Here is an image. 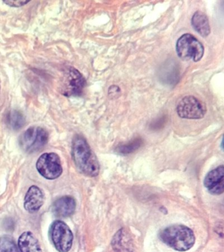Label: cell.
Instances as JSON below:
<instances>
[{
    "label": "cell",
    "instance_id": "cell-18",
    "mask_svg": "<svg viewBox=\"0 0 224 252\" xmlns=\"http://www.w3.org/2000/svg\"><path fill=\"white\" fill-rule=\"evenodd\" d=\"M120 94H121V90L119 87L117 86H112L110 87L109 90V95L111 96V98H117L120 96Z\"/></svg>",
    "mask_w": 224,
    "mask_h": 252
},
{
    "label": "cell",
    "instance_id": "cell-11",
    "mask_svg": "<svg viewBox=\"0 0 224 252\" xmlns=\"http://www.w3.org/2000/svg\"><path fill=\"white\" fill-rule=\"evenodd\" d=\"M76 201L69 196L59 198L54 203L52 211L55 216L59 218H68L75 212Z\"/></svg>",
    "mask_w": 224,
    "mask_h": 252
},
{
    "label": "cell",
    "instance_id": "cell-1",
    "mask_svg": "<svg viewBox=\"0 0 224 252\" xmlns=\"http://www.w3.org/2000/svg\"><path fill=\"white\" fill-rule=\"evenodd\" d=\"M72 157L76 167L84 175L91 177L99 175V161L86 140L82 136L77 135L74 138Z\"/></svg>",
    "mask_w": 224,
    "mask_h": 252
},
{
    "label": "cell",
    "instance_id": "cell-2",
    "mask_svg": "<svg viewBox=\"0 0 224 252\" xmlns=\"http://www.w3.org/2000/svg\"><path fill=\"white\" fill-rule=\"evenodd\" d=\"M159 237L166 245L180 252L191 249L195 242L194 232L184 225L168 226L160 232Z\"/></svg>",
    "mask_w": 224,
    "mask_h": 252
},
{
    "label": "cell",
    "instance_id": "cell-20",
    "mask_svg": "<svg viewBox=\"0 0 224 252\" xmlns=\"http://www.w3.org/2000/svg\"><path fill=\"white\" fill-rule=\"evenodd\" d=\"M0 91H1V82H0Z\"/></svg>",
    "mask_w": 224,
    "mask_h": 252
},
{
    "label": "cell",
    "instance_id": "cell-3",
    "mask_svg": "<svg viewBox=\"0 0 224 252\" xmlns=\"http://www.w3.org/2000/svg\"><path fill=\"white\" fill-rule=\"evenodd\" d=\"M203 45L190 33H185L177 41L176 52L184 61L198 62L204 55Z\"/></svg>",
    "mask_w": 224,
    "mask_h": 252
},
{
    "label": "cell",
    "instance_id": "cell-14",
    "mask_svg": "<svg viewBox=\"0 0 224 252\" xmlns=\"http://www.w3.org/2000/svg\"><path fill=\"white\" fill-rule=\"evenodd\" d=\"M192 27L202 37L208 36L210 33L209 21L207 16L201 11H196L192 19Z\"/></svg>",
    "mask_w": 224,
    "mask_h": 252
},
{
    "label": "cell",
    "instance_id": "cell-9",
    "mask_svg": "<svg viewBox=\"0 0 224 252\" xmlns=\"http://www.w3.org/2000/svg\"><path fill=\"white\" fill-rule=\"evenodd\" d=\"M204 186L212 194L220 195L224 192V167L223 165L210 171L204 181Z\"/></svg>",
    "mask_w": 224,
    "mask_h": 252
},
{
    "label": "cell",
    "instance_id": "cell-12",
    "mask_svg": "<svg viewBox=\"0 0 224 252\" xmlns=\"http://www.w3.org/2000/svg\"><path fill=\"white\" fill-rule=\"evenodd\" d=\"M112 246L116 252H135L132 238L124 228L119 230L114 236Z\"/></svg>",
    "mask_w": 224,
    "mask_h": 252
},
{
    "label": "cell",
    "instance_id": "cell-5",
    "mask_svg": "<svg viewBox=\"0 0 224 252\" xmlns=\"http://www.w3.org/2000/svg\"><path fill=\"white\" fill-rule=\"evenodd\" d=\"M53 244L59 252H68L71 249L73 234L67 224L62 220H56L50 227Z\"/></svg>",
    "mask_w": 224,
    "mask_h": 252
},
{
    "label": "cell",
    "instance_id": "cell-19",
    "mask_svg": "<svg viewBox=\"0 0 224 252\" xmlns=\"http://www.w3.org/2000/svg\"><path fill=\"white\" fill-rule=\"evenodd\" d=\"M27 1H21V0H9V1H5L4 3L7 4L9 6L12 7H21L28 3Z\"/></svg>",
    "mask_w": 224,
    "mask_h": 252
},
{
    "label": "cell",
    "instance_id": "cell-8",
    "mask_svg": "<svg viewBox=\"0 0 224 252\" xmlns=\"http://www.w3.org/2000/svg\"><path fill=\"white\" fill-rule=\"evenodd\" d=\"M86 80L81 73L73 67H69L64 72L62 84V92L65 96H76L81 94Z\"/></svg>",
    "mask_w": 224,
    "mask_h": 252
},
{
    "label": "cell",
    "instance_id": "cell-4",
    "mask_svg": "<svg viewBox=\"0 0 224 252\" xmlns=\"http://www.w3.org/2000/svg\"><path fill=\"white\" fill-rule=\"evenodd\" d=\"M48 141V132L44 128L34 126L29 128L20 136L19 145L26 153H34L43 149Z\"/></svg>",
    "mask_w": 224,
    "mask_h": 252
},
{
    "label": "cell",
    "instance_id": "cell-7",
    "mask_svg": "<svg viewBox=\"0 0 224 252\" xmlns=\"http://www.w3.org/2000/svg\"><path fill=\"white\" fill-rule=\"evenodd\" d=\"M177 113L185 119H201L206 113L205 104L193 96H186L177 104Z\"/></svg>",
    "mask_w": 224,
    "mask_h": 252
},
{
    "label": "cell",
    "instance_id": "cell-6",
    "mask_svg": "<svg viewBox=\"0 0 224 252\" xmlns=\"http://www.w3.org/2000/svg\"><path fill=\"white\" fill-rule=\"evenodd\" d=\"M36 168L42 176L49 180L58 179L63 173L60 158L54 153L43 154L37 161Z\"/></svg>",
    "mask_w": 224,
    "mask_h": 252
},
{
    "label": "cell",
    "instance_id": "cell-17",
    "mask_svg": "<svg viewBox=\"0 0 224 252\" xmlns=\"http://www.w3.org/2000/svg\"><path fill=\"white\" fill-rule=\"evenodd\" d=\"M0 252H21L15 240L11 236L0 237Z\"/></svg>",
    "mask_w": 224,
    "mask_h": 252
},
{
    "label": "cell",
    "instance_id": "cell-10",
    "mask_svg": "<svg viewBox=\"0 0 224 252\" xmlns=\"http://www.w3.org/2000/svg\"><path fill=\"white\" fill-rule=\"evenodd\" d=\"M44 192L39 187H31L25 198V210L31 214L38 212L44 204Z\"/></svg>",
    "mask_w": 224,
    "mask_h": 252
},
{
    "label": "cell",
    "instance_id": "cell-15",
    "mask_svg": "<svg viewBox=\"0 0 224 252\" xmlns=\"http://www.w3.org/2000/svg\"><path fill=\"white\" fill-rule=\"evenodd\" d=\"M7 123L13 130H18L25 124V118L18 110H11L7 116Z\"/></svg>",
    "mask_w": 224,
    "mask_h": 252
},
{
    "label": "cell",
    "instance_id": "cell-13",
    "mask_svg": "<svg viewBox=\"0 0 224 252\" xmlns=\"http://www.w3.org/2000/svg\"><path fill=\"white\" fill-rule=\"evenodd\" d=\"M19 249L21 252H42L38 240L32 232H23L18 240Z\"/></svg>",
    "mask_w": 224,
    "mask_h": 252
},
{
    "label": "cell",
    "instance_id": "cell-16",
    "mask_svg": "<svg viewBox=\"0 0 224 252\" xmlns=\"http://www.w3.org/2000/svg\"><path fill=\"white\" fill-rule=\"evenodd\" d=\"M143 143V141L141 138H135L132 141L129 142L128 143L117 147V152L121 155H128V154L132 153L133 152L138 149L142 145Z\"/></svg>",
    "mask_w": 224,
    "mask_h": 252
}]
</instances>
